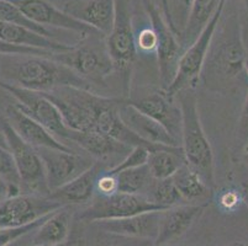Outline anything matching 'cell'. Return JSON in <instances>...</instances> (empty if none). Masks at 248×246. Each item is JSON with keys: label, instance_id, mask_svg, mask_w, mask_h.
I'll list each match as a JSON object with an SVG mask.
<instances>
[{"label": "cell", "instance_id": "cell-1", "mask_svg": "<svg viewBox=\"0 0 248 246\" xmlns=\"http://www.w3.org/2000/svg\"><path fill=\"white\" fill-rule=\"evenodd\" d=\"M0 80L41 94L62 87H92L71 68L44 56L0 54Z\"/></svg>", "mask_w": 248, "mask_h": 246}, {"label": "cell", "instance_id": "cell-2", "mask_svg": "<svg viewBox=\"0 0 248 246\" xmlns=\"http://www.w3.org/2000/svg\"><path fill=\"white\" fill-rule=\"evenodd\" d=\"M247 58L241 26L237 17L231 16L217 37L214 35L200 79L207 89H225L245 71Z\"/></svg>", "mask_w": 248, "mask_h": 246}, {"label": "cell", "instance_id": "cell-3", "mask_svg": "<svg viewBox=\"0 0 248 246\" xmlns=\"http://www.w3.org/2000/svg\"><path fill=\"white\" fill-rule=\"evenodd\" d=\"M175 98L182 110V138L180 146L186 162L210 187H215V166L210 142L200 121L198 96L194 89L178 92Z\"/></svg>", "mask_w": 248, "mask_h": 246}, {"label": "cell", "instance_id": "cell-4", "mask_svg": "<svg viewBox=\"0 0 248 246\" xmlns=\"http://www.w3.org/2000/svg\"><path fill=\"white\" fill-rule=\"evenodd\" d=\"M44 95L57 106L67 127L77 132L95 130L100 115L115 99L72 87H57Z\"/></svg>", "mask_w": 248, "mask_h": 246}, {"label": "cell", "instance_id": "cell-5", "mask_svg": "<svg viewBox=\"0 0 248 246\" xmlns=\"http://www.w3.org/2000/svg\"><path fill=\"white\" fill-rule=\"evenodd\" d=\"M109 56L114 63L115 71L121 75L124 90L127 96L130 91V78L137 56L136 36L132 30L131 1L115 0V20L112 30L107 36Z\"/></svg>", "mask_w": 248, "mask_h": 246}, {"label": "cell", "instance_id": "cell-6", "mask_svg": "<svg viewBox=\"0 0 248 246\" xmlns=\"http://www.w3.org/2000/svg\"><path fill=\"white\" fill-rule=\"evenodd\" d=\"M226 3L227 0H221L215 15L211 17L204 31L194 41V43L184 51L180 58L177 75L173 79L172 84L166 90L169 98L175 99L178 92L186 89H194L199 83L207 53L210 49L214 35L221 21V17L224 15Z\"/></svg>", "mask_w": 248, "mask_h": 246}, {"label": "cell", "instance_id": "cell-7", "mask_svg": "<svg viewBox=\"0 0 248 246\" xmlns=\"http://www.w3.org/2000/svg\"><path fill=\"white\" fill-rule=\"evenodd\" d=\"M1 132L5 135L9 150L14 157L21 181V191L24 193L49 196L51 192L47 186L46 170L37 149L26 143L9 125L5 117L1 125Z\"/></svg>", "mask_w": 248, "mask_h": 246}, {"label": "cell", "instance_id": "cell-8", "mask_svg": "<svg viewBox=\"0 0 248 246\" xmlns=\"http://www.w3.org/2000/svg\"><path fill=\"white\" fill-rule=\"evenodd\" d=\"M0 89L13 96L17 107L21 108L25 114L44 126L56 138L60 139L61 142L68 141L72 130L66 126L57 106L44 94L22 89L3 80H0Z\"/></svg>", "mask_w": 248, "mask_h": 246}, {"label": "cell", "instance_id": "cell-9", "mask_svg": "<svg viewBox=\"0 0 248 246\" xmlns=\"http://www.w3.org/2000/svg\"><path fill=\"white\" fill-rule=\"evenodd\" d=\"M145 4L151 24H152L151 26L157 36L155 53H157V62H158L159 81H161L162 90L166 91L177 75L184 48L180 44L178 36L164 19L163 14H161L158 6L152 3L151 0H145Z\"/></svg>", "mask_w": 248, "mask_h": 246}, {"label": "cell", "instance_id": "cell-10", "mask_svg": "<svg viewBox=\"0 0 248 246\" xmlns=\"http://www.w3.org/2000/svg\"><path fill=\"white\" fill-rule=\"evenodd\" d=\"M51 58L71 68L90 85L103 84L115 71L107 46L104 48L95 44L73 46L69 51L55 52Z\"/></svg>", "mask_w": 248, "mask_h": 246}, {"label": "cell", "instance_id": "cell-11", "mask_svg": "<svg viewBox=\"0 0 248 246\" xmlns=\"http://www.w3.org/2000/svg\"><path fill=\"white\" fill-rule=\"evenodd\" d=\"M153 211L163 209L148 200L145 195L115 192L109 196H94L90 206L82 211L79 218L85 222L94 223L98 220L123 219Z\"/></svg>", "mask_w": 248, "mask_h": 246}, {"label": "cell", "instance_id": "cell-12", "mask_svg": "<svg viewBox=\"0 0 248 246\" xmlns=\"http://www.w3.org/2000/svg\"><path fill=\"white\" fill-rule=\"evenodd\" d=\"M63 207L49 196L17 193L0 201V228H20L31 224Z\"/></svg>", "mask_w": 248, "mask_h": 246}, {"label": "cell", "instance_id": "cell-13", "mask_svg": "<svg viewBox=\"0 0 248 246\" xmlns=\"http://www.w3.org/2000/svg\"><path fill=\"white\" fill-rule=\"evenodd\" d=\"M37 150L44 161L49 192L68 184L95 162L73 150L48 148H40Z\"/></svg>", "mask_w": 248, "mask_h": 246}, {"label": "cell", "instance_id": "cell-14", "mask_svg": "<svg viewBox=\"0 0 248 246\" xmlns=\"http://www.w3.org/2000/svg\"><path fill=\"white\" fill-rule=\"evenodd\" d=\"M8 1L19 8V10L33 24L44 26L46 29L48 26L57 27L62 30L80 33L84 37L89 36L90 33L92 35L99 33L88 25L69 16L68 14L57 8L49 0H8Z\"/></svg>", "mask_w": 248, "mask_h": 246}, {"label": "cell", "instance_id": "cell-15", "mask_svg": "<svg viewBox=\"0 0 248 246\" xmlns=\"http://www.w3.org/2000/svg\"><path fill=\"white\" fill-rule=\"evenodd\" d=\"M69 16L108 36L115 20V0H51Z\"/></svg>", "mask_w": 248, "mask_h": 246}, {"label": "cell", "instance_id": "cell-16", "mask_svg": "<svg viewBox=\"0 0 248 246\" xmlns=\"http://www.w3.org/2000/svg\"><path fill=\"white\" fill-rule=\"evenodd\" d=\"M206 206L207 203H191L163 209L159 218L158 234L153 245L163 246L182 238L204 214Z\"/></svg>", "mask_w": 248, "mask_h": 246}, {"label": "cell", "instance_id": "cell-17", "mask_svg": "<svg viewBox=\"0 0 248 246\" xmlns=\"http://www.w3.org/2000/svg\"><path fill=\"white\" fill-rule=\"evenodd\" d=\"M140 111L161 123L180 143L182 138V110L175 99L169 98L166 91H155L137 100H128Z\"/></svg>", "mask_w": 248, "mask_h": 246}, {"label": "cell", "instance_id": "cell-18", "mask_svg": "<svg viewBox=\"0 0 248 246\" xmlns=\"http://www.w3.org/2000/svg\"><path fill=\"white\" fill-rule=\"evenodd\" d=\"M119 116L140 138L151 144H161L168 146H180V143L161 123L151 118L135 107L127 99H121L119 103Z\"/></svg>", "mask_w": 248, "mask_h": 246}, {"label": "cell", "instance_id": "cell-19", "mask_svg": "<svg viewBox=\"0 0 248 246\" xmlns=\"http://www.w3.org/2000/svg\"><path fill=\"white\" fill-rule=\"evenodd\" d=\"M5 119L26 143L35 146L36 149L48 148L72 150L71 146L56 138L49 130L25 114L16 105H9L6 107Z\"/></svg>", "mask_w": 248, "mask_h": 246}, {"label": "cell", "instance_id": "cell-20", "mask_svg": "<svg viewBox=\"0 0 248 246\" xmlns=\"http://www.w3.org/2000/svg\"><path fill=\"white\" fill-rule=\"evenodd\" d=\"M161 212H146L123 219L98 220L94 222V224L110 235L155 241V236L158 234Z\"/></svg>", "mask_w": 248, "mask_h": 246}, {"label": "cell", "instance_id": "cell-21", "mask_svg": "<svg viewBox=\"0 0 248 246\" xmlns=\"http://www.w3.org/2000/svg\"><path fill=\"white\" fill-rule=\"evenodd\" d=\"M105 164L95 161L88 170L77 176L64 186L55 189L49 193L52 200L60 202L62 206L85 204L93 201L96 193L98 180L105 173Z\"/></svg>", "mask_w": 248, "mask_h": 246}, {"label": "cell", "instance_id": "cell-22", "mask_svg": "<svg viewBox=\"0 0 248 246\" xmlns=\"http://www.w3.org/2000/svg\"><path fill=\"white\" fill-rule=\"evenodd\" d=\"M68 142H73L90 157H94L99 160L111 159L115 157L125 158L132 149L131 146L120 143L109 135L94 130L90 132L72 130Z\"/></svg>", "mask_w": 248, "mask_h": 246}, {"label": "cell", "instance_id": "cell-23", "mask_svg": "<svg viewBox=\"0 0 248 246\" xmlns=\"http://www.w3.org/2000/svg\"><path fill=\"white\" fill-rule=\"evenodd\" d=\"M0 41L13 46L32 47L51 52H66L73 47L72 44L62 43L53 38L40 35L20 25L4 21H0Z\"/></svg>", "mask_w": 248, "mask_h": 246}, {"label": "cell", "instance_id": "cell-24", "mask_svg": "<svg viewBox=\"0 0 248 246\" xmlns=\"http://www.w3.org/2000/svg\"><path fill=\"white\" fill-rule=\"evenodd\" d=\"M72 206H63L49 214L36 230L32 245H60L66 244L71 233Z\"/></svg>", "mask_w": 248, "mask_h": 246}, {"label": "cell", "instance_id": "cell-25", "mask_svg": "<svg viewBox=\"0 0 248 246\" xmlns=\"http://www.w3.org/2000/svg\"><path fill=\"white\" fill-rule=\"evenodd\" d=\"M186 164V158L183 154L182 146L155 145L150 150L147 165L150 168L153 179H170L183 165Z\"/></svg>", "mask_w": 248, "mask_h": 246}, {"label": "cell", "instance_id": "cell-26", "mask_svg": "<svg viewBox=\"0 0 248 246\" xmlns=\"http://www.w3.org/2000/svg\"><path fill=\"white\" fill-rule=\"evenodd\" d=\"M220 1L221 0H193L188 22L179 38V42L184 51L189 46H191L194 41L204 31L211 17L215 15Z\"/></svg>", "mask_w": 248, "mask_h": 246}, {"label": "cell", "instance_id": "cell-27", "mask_svg": "<svg viewBox=\"0 0 248 246\" xmlns=\"http://www.w3.org/2000/svg\"><path fill=\"white\" fill-rule=\"evenodd\" d=\"M170 179L174 182L183 201L195 203L199 201H206L210 196V187L202 181V177L186 162Z\"/></svg>", "mask_w": 248, "mask_h": 246}, {"label": "cell", "instance_id": "cell-28", "mask_svg": "<svg viewBox=\"0 0 248 246\" xmlns=\"http://www.w3.org/2000/svg\"><path fill=\"white\" fill-rule=\"evenodd\" d=\"M115 176L117 181V192L134 195H146L152 182L155 181L147 164L140 168L121 171Z\"/></svg>", "mask_w": 248, "mask_h": 246}, {"label": "cell", "instance_id": "cell-29", "mask_svg": "<svg viewBox=\"0 0 248 246\" xmlns=\"http://www.w3.org/2000/svg\"><path fill=\"white\" fill-rule=\"evenodd\" d=\"M145 196L155 204L161 207L162 209L178 206L180 204V202H183L182 196L172 179H155Z\"/></svg>", "mask_w": 248, "mask_h": 246}, {"label": "cell", "instance_id": "cell-30", "mask_svg": "<svg viewBox=\"0 0 248 246\" xmlns=\"http://www.w3.org/2000/svg\"><path fill=\"white\" fill-rule=\"evenodd\" d=\"M0 21L20 25V26H24L26 29H30V30L35 31V32L40 33V35L53 38L52 37V31H49L48 29H46L44 26L33 24L31 20H29L19 10V8H16L14 4L8 1V0H0Z\"/></svg>", "mask_w": 248, "mask_h": 246}, {"label": "cell", "instance_id": "cell-31", "mask_svg": "<svg viewBox=\"0 0 248 246\" xmlns=\"http://www.w3.org/2000/svg\"><path fill=\"white\" fill-rule=\"evenodd\" d=\"M193 0H167L168 16L166 21L170 26L178 38H180L189 19Z\"/></svg>", "mask_w": 248, "mask_h": 246}, {"label": "cell", "instance_id": "cell-32", "mask_svg": "<svg viewBox=\"0 0 248 246\" xmlns=\"http://www.w3.org/2000/svg\"><path fill=\"white\" fill-rule=\"evenodd\" d=\"M0 179L21 191V181L14 157L9 149L4 146H0Z\"/></svg>", "mask_w": 248, "mask_h": 246}, {"label": "cell", "instance_id": "cell-33", "mask_svg": "<svg viewBox=\"0 0 248 246\" xmlns=\"http://www.w3.org/2000/svg\"><path fill=\"white\" fill-rule=\"evenodd\" d=\"M148 157H150V149L146 148V146H135L125 158H123L120 161L117 162L116 165H114L107 171L111 175H116L121 171L128 170V169L140 168V166L147 164Z\"/></svg>", "mask_w": 248, "mask_h": 246}, {"label": "cell", "instance_id": "cell-34", "mask_svg": "<svg viewBox=\"0 0 248 246\" xmlns=\"http://www.w3.org/2000/svg\"><path fill=\"white\" fill-rule=\"evenodd\" d=\"M48 216L44 217V218L36 220V222L31 223V224L25 225V227L8 228V229L0 228V246H9L10 244L15 243L17 239L22 238V236L25 235H28V234H30L31 232H36V230L40 228V225L47 219V217Z\"/></svg>", "mask_w": 248, "mask_h": 246}, {"label": "cell", "instance_id": "cell-35", "mask_svg": "<svg viewBox=\"0 0 248 246\" xmlns=\"http://www.w3.org/2000/svg\"><path fill=\"white\" fill-rule=\"evenodd\" d=\"M240 203H243L240 191L232 188H226L220 191L217 196V206L225 212H233L238 208Z\"/></svg>", "mask_w": 248, "mask_h": 246}, {"label": "cell", "instance_id": "cell-36", "mask_svg": "<svg viewBox=\"0 0 248 246\" xmlns=\"http://www.w3.org/2000/svg\"><path fill=\"white\" fill-rule=\"evenodd\" d=\"M53 53L55 52L46 51V49L6 44L0 41V54H22V56H44V57H52Z\"/></svg>", "mask_w": 248, "mask_h": 246}, {"label": "cell", "instance_id": "cell-37", "mask_svg": "<svg viewBox=\"0 0 248 246\" xmlns=\"http://www.w3.org/2000/svg\"><path fill=\"white\" fill-rule=\"evenodd\" d=\"M136 46L137 49L142 52L155 51L157 36H155V32L152 29V26H151V29L147 27V29H143V30L140 31L136 37Z\"/></svg>", "mask_w": 248, "mask_h": 246}, {"label": "cell", "instance_id": "cell-38", "mask_svg": "<svg viewBox=\"0 0 248 246\" xmlns=\"http://www.w3.org/2000/svg\"><path fill=\"white\" fill-rule=\"evenodd\" d=\"M117 192V181L116 176L111 175L105 170V173L99 177L98 185H96V193L100 196H109Z\"/></svg>", "mask_w": 248, "mask_h": 246}, {"label": "cell", "instance_id": "cell-39", "mask_svg": "<svg viewBox=\"0 0 248 246\" xmlns=\"http://www.w3.org/2000/svg\"><path fill=\"white\" fill-rule=\"evenodd\" d=\"M237 138L242 145L248 141V98L243 106L242 112H241L240 119H238Z\"/></svg>", "mask_w": 248, "mask_h": 246}, {"label": "cell", "instance_id": "cell-40", "mask_svg": "<svg viewBox=\"0 0 248 246\" xmlns=\"http://www.w3.org/2000/svg\"><path fill=\"white\" fill-rule=\"evenodd\" d=\"M152 240H146V239H132L124 238L121 236V241H111L109 244H105L104 246H152Z\"/></svg>", "mask_w": 248, "mask_h": 246}, {"label": "cell", "instance_id": "cell-41", "mask_svg": "<svg viewBox=\"0 0 248 246\" xmlns=\"http://www.w3.org/2000/svg\"><path fill=\"white\" fill-rule=\"evenodd\" d=\"M17 193H21V191L10 186L4 180L0 179V201H3L6 197H10V196L17 195Z\"/></svg>", "mask_w": 248, "mask_h": 246}, {"label": "cell", "instance_id": "cell-42", "mask_svg": "<svg viewBox=\"0 0 248 246\" xmlns=\"http://www.w3.org/2000/svg\"><path fill=\"white\" fill-rule=\"evenodd\" d=\"M240 192L241 196H242L243 203L248 207V180H246V181H243L242 184H241Z\"/></svg>", "mask_w": 248, "mask_h": 246}, {"label": "cell", "instance_id": "cell-43", "mask_svg": "<svg viewBox=\"0 0 248 246\" xmlns=\"http://www.w3.org/2000/svg\"><path fill=\"white\" fill-rule=\"evenodd\" d=\"M242 159L246 164H248V141L242 145Z\"/></svg>", "mask_w": 248, "mask_h": 246}, {"label": "cell", "instance_id": "cell-44", "mask_svg": "<svg viewBox=\"0 0 248 246\" xmlns=\"http://www.w3.org/2000/svg\"><path fill=\"white\" fill-rule=\"evenodd\" d=\"M161 3H162V13H163V16L164 19L167 20V16H168V9H167V0H161Z\"/></svg>", "mask_w": 248, "mask_h": 246}, {"label": "cell", "instance_id": "cell-45", "mask_svg": "<svg viewBox=\"0 0 248 246\" xmlns=\"http://www.w3.org/2000/svg\"><path fill=\"white\" fill-rule=\"evenodd\" d=\"M0 146H4V148H8V142H6L5 135L4 133L0 130ZM9 149V148H8Z\"/></svg>", "mask_w": 248, "mask_h": 246}, {"label": "cell", "instance_id": "cell-46", "mask_svg": "<svg viewBox=\"0 0 248 246\" xmlns=\"http://www.w3.org/2000/svg\"><path fill=\"white\" fill-rule=\"evenodd\" d=\"M245 244L243 243H240V241H236V243H232L230 244V245H225V246H243Z\"/></svg>", "mask_w": 248, "mask_h": 246}, {"label": "cell", "instance_id": "cell-47", "mask_svg": "<svg viewBox=\"0 0 248 246\" xmlns=\"http://www.w3.org/2000/svg\"><path fill=\"white\" fill-rule=\"evenodd\" d=\"M32 246H68V243L60 244V245H32Z\"/></svg>", "mask_w": 248, "mask_h": 246}, {"label": "cell", "instance_id": "cell-48", "mask_svg": "<svg viewBox=\"0 0 248 246\" xmlns=\"http://www.w3.org/2000/svg\"><path fill=\"white\" fill-rule=\"evenodd\" d=\"M151 1H152V3H155V5L158 6L159 5V8H161L162 6V3H161V0H151Z\"/></svg>", "mask_w": 248, "mask_h": 246}, {"label": "cell", "instance_id": "cell-49", "mask_svg": "<svg viewBox=\"0 0 248 246\" xmlns=\"http://www.w3.org/2000/svg\"><path fill=\"white\" fill-rule=\"evenodd\" d=\"M245 72H246V74H247V76H248V58H247V60H246V63H245Z\"/></svg>", "mask_w": 248, "mask_h": 246}, {"label": "cell", "instance_id": "cell-50", "mask_svg": "<svg viewBox=\"0 0 248 246\" xmlns=\"http://www.w3.org/2000/svg\"><path fill=\"white\" fill-rule=\"evenodd\" d=\"M3 121H4V117L0 116V130H1V125H3Z\"/></svg>", "mask_w": 248, "mask_h": 246}, {"label": "cell", "instance_id": "cell-51", "mask_svg": "<svg viewBox=\"0 0 248 246\" xmlns=\"http://www.w3.org/2000/svg\"><path fill=\"white\" fill-rule=\"evenodd\" d=\"M247 8H248V0H247Z\"/></svg>", "mask_w": 248, "mask_h": 246}, {"label": "cell", "instance_id": "cell-52", "mask_svg": "<svg viewBox=\"0 0 248 246\" xmlns=\"http://www.w3.org/2000/svg\"><path fill=\"white\" fill-rule=\"evenodd\" d=\"M243 246H247V245H246V244H245V245H243Z\"/></svg>", "mask_w": 248, "mask_h": 246}]
</instances>
